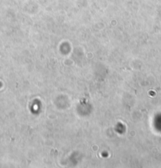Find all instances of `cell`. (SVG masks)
<instances>
[{"instance_id":"obj_1","label":"cell","mask_w":161,"mask_h":168,"mask_svg":"<svg viewBox=\"0 0 161 168\" xmlns=\"http://www.w3.org/2000/svg\"><path fill=\"white\" fill-rule=\"evenodd\" d=\"M2 83L1 82H0V88L2 87Z\"/></svg>"}]
</instances>
